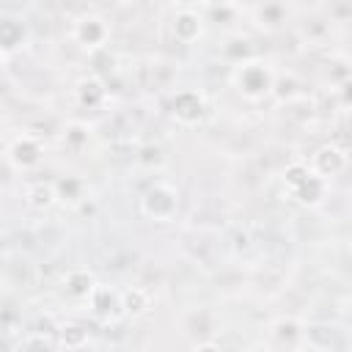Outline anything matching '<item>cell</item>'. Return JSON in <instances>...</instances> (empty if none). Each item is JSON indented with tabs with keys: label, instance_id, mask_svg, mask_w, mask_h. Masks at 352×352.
Returning a JSON list of instances; mask_svg holds the SVG:
<instances>
[{
	"label": "cell",
	"instance_id": "1",
	"mask_svg": "<svg viewBox=\"0 0 352 352\" xmlns=\"http://www.w3.org/2000/svg\"><path fill=\"white\" fill-rule=\"evenodd\" d=\"M176 206H179V195L168 184H154L143 195V212L154 220H170L176 214Z\"/></svg>",
	"mask_w": 352,
	"mask_h": 352
},
{
	"label": "cell",
	"instance_id": "2",
	"mask_svg": "<svg viewBox=\"0 0 352 352\" xmlns=\"http://www.w3.org/2000/svg\"><path fill=\"white\" fill-rule=\"evenodd\" d=\"M346 168V151L338 148V146H322L316 154H314V176L324 179V176H336Z\"/></svg>",
	"mask_w": 352,
	"mask_h": 352
},
{
	"label": "cell",
	"instance_id": "3",
	"mask_svg": "<svg viewBox=\"0 0 352 352\" xmlns=\"http://www.w3.org/2000/svg\"><path fill=\"white\" fill-rule=\"evenodd\" d=\"M239 88L248 94V96H261V94H267L270 88H272V74H270V69H264L261 63H250V66H245L242 72H239Z\"/></svg>",
	"mask_w": 352,
	"mask_h": 352
},
{
	"label": "cell",
	"instance_id": "4",
	"mask_svg": "<svg viewBox=\"0 0 352 352\" xmlns=\"http://www.w3.org/2000/svg\"><path fill=\"white\" fill-rule=\"evenodd\" d=\"M173 116H176L179 121H184V124L198 121V118L204 116V99H201L195 91H182V94H176V99H173Z\"/></svg>",
	"mask_w": 352,
	"mask_h": 352
},
{
	"label": "cell",
	"instance_id": "5",
	"mask_svg": "<svg viewBox=\"0 0 352 352\" xmlns=\"http://www.w3.org/2000/svg\"><path fill=\"white\" fill-rule=\"evenodd\" d=\"M11 160H14V165H19V168H33V165H38V160H41V146H38V140L30 138V135L16 138L14 146H11Z\"/></svg>",
	"mask_w": 352,
	"mask_h": 352
},
{
	"label": "cell",
	"instance_id": "6",
	"mask_svg": "<svg viewBox=\"0 0 352 352\" xmlns=\"http://www.w3.org/2000/svg\"><path fill=\"white\" fill-rule=\"evenodd\" d=\"M173 36H176L179 41H184V44L195 41V38L201 36V16H198V14H192L190 8L179 11V14H176V19H173Z\"/></svg>",
	"mask_w": 352,
	"mask_h": 352
},
{
	"label": "cell",
	"instance_id": "7",
	"mask_svg": "<svg viewBox=\"0 0 352 352\" xmlns=\"http://www.w3.org/2000/svg\"><path fill=\"white\" fill-rule=\"evenodd\" d=\"M55 198H58V190L50 182H30L25 187V201L33 209H50L55 204Z\"/></svg>",
	"mask_w": 352,
	"mask_h": 352
},
{
	"label": "cell",
	"instance_id": "8",
	"mask_svg": "<svg viewBox=\"0 0 352 352\" xmlns=\"http://www.w3.org/2000/svg\"><path fill=\"white\" fill-rule=\"evenodd\" d=\"M77 38H80L85 47H99V44H104V38H107V25H104L99 16H85V19H80V25H77Z\"/></svg>",
	"mask_w": 352,
	"mask_h": 352
},
{
	"label": "cell",
	"instance_id": "9",
	"mask_svg": "<svg viewBox=\"0 0 352 352\" xmlns=\"http://www.w3.org/2000/svg\"><path fill=\"white\" fill-rule=\"evenodd\" d=\"M58 341L66 352L85 349L88 346V327H82L80 322H66V324L58 327Z\"/></svg>",
	"mask_w": 352,
	"mask_h": 352
},
{
	"label": "cell",
	"instance_id": "10",
	"mask_svg": "<svg viewBox=\"0 0 352 352\" xmlns=\"http://www.w3.org/2000/svg\"><path fill=\"white\" fill-rule=\"evenodd\" d=\"M94 286H96V280H94V275L88 270H72L66 275V292L72 297H91Z\"/></svg>",
	"mask_w": 352,
	"mask_h": 352
},
{
	"label": "cell",
	"instance_id": "11",
	"mask_svg": "<svg viewBox=\"0 0 352 352\" xmlns=\"http://www.w3.org/2000/svg\"><path fill=\"white\" fill-rule=\"evenodd\" d=\"M121 308H124L126 314H132V316L143 314V311L148 308V292L140 289V286H129V289H124V292H121Z\"/></svg>",
	"mask_w": 352,
	"mask_h": 352
},
{
	"label": "cell",
	"instance_id": "12",
	"mask_svg": "<svg viewBox=\"0 0 352 352\" xmlns=\"http://www.w3.org/2000/svg\"><path fill=\"white\" fill-rule=\"evenodd\" d=\"M294 195L302 201V204H319L322 198H324V179H319V176H308L297 190H294Z\"/></svg>",
	"mask_w": 352,
	"mask_h": 352
},
{
	"label": "cell",
	"instance_id": "13",
	"mask_svg": "<svg viewBox=\"0 0 352 352\" xmlns=\"http://www.w3.org/2000/svg\"><path fill=\"white\" fill-rule=\"evenodd\" d=\"M102 96H104V88H102L99 80H94V77L80 80V85H77V99H80V104L96 107V104L102 102Z\"/></svg>",
	"mask_w": 352,
	"mask_h": 352
},
{
	"label": "cell",
	"instance_id": "14",
	"mask_svg": "<svg viewBox=\"0 0 352 352\" xmlns=\"http://www.w3.org/2000/svg\"><path fill=\"white\" fill-rule=\"evenodd\" d=\"M308 176H311V170H308L305 165H300V162H297V165H289V168H286V187H292V192H294Z\"/></svg>",
	"mask_w": 352,
	"mask_h": 352
},
{
	"label": "cell",
	"instance_id": "15",
	"mask_svg": "<svg viewBox=\"0 0 352 352\" xmlns=\"http://www.w3.org/2000/svg\"><path fill=\"white\" fill-rule=\"evenodd\" d=\"M297 333H300V330H297V322H292V319H289V322H278V338H283V341L289 338V341H292Z\"/></svg>",
	"mask_w": 352,
	"mask_h": 352
},
{
	"label": "cell",
	"instance_id": "16",
	"mask_svg": "<svg viewBox=\"0 0 352 352\" xmlns=\"http://www.w3.org/2000/svg\"><path fill=\"white\" fill-rule=\"evenodd\" d=\"M195 352H223V349H220V344H214V341H201V344L195 346Z\"/></svg>",
	"mask_w": 352,
	"mask_h": 352
},
{
	"label": "cell",
	"instance_id": "17",
	"mask_svg": "<svg viewBox=\"0 0 352 352\" xmlns=\"http://www.w3.org/2000/svg\"><path fill=\"white\" fill-rule=\"evenodd\" d=\"M294 352H322L319 346H314V344H302V346H297Z\"/></svg>",
	"mask_w": 352,
	"mask_h": 352
},
{
	"label": "cell",
	"instance_id": "18",
	"mask_svg": "<svg viewBox=\"0 0 352 352\" xmlns=\"http://www.w3.org/2000/svg\"><path fill=\"white\" fill-rule=\"evenodd\" d=\"M245 352H256V349H245Z\"/></svg>",
	"mask_w": 352,
	"mask_h": 352
}]
</instances>
